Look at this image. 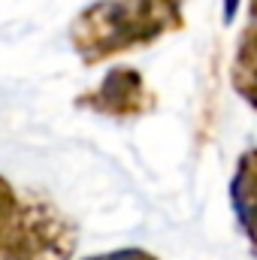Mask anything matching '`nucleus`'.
Wrapping results in <instances>:
<instances>
[{"label":"nucleus","instance_id":"2","mask_svg":"<svg viewBox=\"0 0 257 260\" xmlns=\"http://www.w3.org/2000/svg\"><path fill=\"white\" fill-rule=\"evenodd\" d=\"M79 230L40 194H18L0 176V260H73Z\"/></svg>","mask_w":257,"mask_h":260},{"label":"nucleus","instance_id":"5","mask_svg":"<svg viewBox=\"0 0 257 260\" xmlns=\"http://www.w3.org/2000/svg\"><path fill=\"white\" fill-rule=\"evenodd\" d=\"M85 260H157L151 251H145V248H112V251H100V254H91V257Z\"/></svg>","mask_w":257,"mask_h":260},{"label":"nucleus","instance_id":"1","mask_svg":"<svg viewBox=\"0 0 257 260\" xmlns=\"http://www.w3.org/2000/svg\"><path fill=\"white\" fill-rule=\"evenodd\" d=\"M185 0H94L70 21V46L85 67L106 64L182 30Z\"/></svg>","mask_w":257,"mask_h":260},{"label":"nucleus","instance_id":"4","mask_svg":"<svg viewBox=\"0 0 257 260\" xmlns=\"http://www.w3.org/2000/svg\"><path fill=\"white\" fill-rule=\"evenodd\" d=\"M227 194H230V209H233L236 227L245 236L251 254L257 257V145L245 148L236 157Z\"/></svg>","mask_w":257,"mask_h":260},{"label":"nucleus","instance_id":"3","mask_svg":"<svg viewBox=\"0 0 257 260\" xmlns=\"http://www.w3.org/2000/svg\"><path fill=\"white\" fill-rule=\"evenodd\" d=\"M76 109H85L103 118H115V121H130V118L151 115L157 109V94L148 88L139 70L112 67L94 88L76 97Z\"/></svg>","mask_w":257,"mask_h":260},{"label":"nucleus","instance_id":"7","mask_svg":"<svg viewBox=\"0 0 257 260\" xmlns=\"http://www.w3.org/2000/svg\"><path fill=\"white\" fill-rule=\"evenodd\" d=\"M236 6H239V0H224V15H227V18H233Z\"/></svg>","mask_w":257,"mask_h":260},{"label":"nucleus","instance_id":"6","mask_svg":"<svg viewBox=\"0 0 257 260\" xmlns=\"http://www.w3.org/2000/svg\"><path fill=\"white\" fill-rule=\"evenodd\" d=\"M248 27H257V0H248V18H245Z\"/></svg>","mask_w":257,"mask_h":260}]
</instances>
